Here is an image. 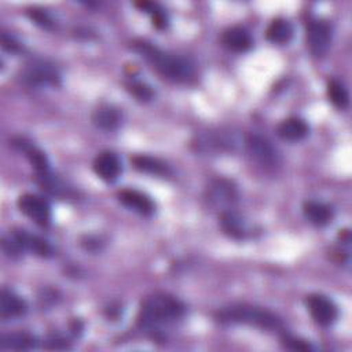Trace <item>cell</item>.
<instances>
[{"mask_svg":"<svg viewBox=\"0 0 352 352\" xmlns=\"http://www.w3.org/2000/svg\"><path fill=\"white\" fill-rule=\"evenodd\" d=\"M237 189L229 181H216L210 188V200L218 207H230L237 201Z\"/></svg>","mask_w":352,"mask_h":352,"instance_id":"11","label":"cell"},{"mask_svg":"<svg viewBox=\"0 0 352 352\" xmlns=\"http://www.w3.org/2000/svg\"><path fill=\"white\" fill-rule=\"evenodd\" d=\"M94 171L101 179L106 182H114L121 172V164L114 153L103 151L95 158Z\"/></svg>","mask_w":352,"mask_h":352,"instance_id":"9","label":"cell"},{"mask_svg":"<svg viewBox=\"0 0 352 352\" xmlns=\"http://www.w3.org/2000/svg\"><path fill=\"white\" fill-rule=\"evenodd\" d=\"M278 134L285 140H301L308 134V125L301 118H286L278 125Z\"/></svg>","mask_w":352,"mask_h":352,"instance_id":"14","label":"cell"},{"mask_svg":"<svg viewBox=\"0 0 352 352\" xmlns=\"http://www.w3.org/2000/svg\"><path fill=\"white\" fill-rule=\"evenodd\" d=\"M118 200L124 207L129 208L131 211H134L142 216L153 215L154 208H155L153 201L147 196H144L136 190H128V189L121 190L118 193Z\"/></svg>","mask_w":352,"mask_h":352,"instance_id":"10","label":"cell"},{"mask_svg":"<svg viewBox=\"0 0 352 352\" xmlns=\"http://www.w3.org/2000/svg\"><path fill=\"white\" fill-rule=\"evenodd\" d=\"M308 310L314 320L320 326H330L337 319V307L322 294H312L307 300Z\"/></svg>","mask_w":352,"mask_h":352,"instance_id":"6","label":"cell"},{"mask_svg":"<svg viewBox=\"0 0 352 352\" xmlns=\"http://www.w3.org/2000/svg\"><path fill=\"white\" fill-rule=\"evenodd\" d=\"M120 121H121L120 113L113 108H99L92 114V123L103 131L116 129Z\"/></svg>","mask_w":352,"mask_h":352,"instance_id":"18","label":"cell"},{"mask_svg":"<svg viewBox=\"0 0 352 352\" xmlns=\"http://www.w3.org/2000/svg\"><path fill=\"white\" fill-rule=\"evenodd\" d=\"M27 312V303L14 292L3 289L0 293V316L3 319L17 318Z\"/></svg>","mask_w":352,"mask_h":352,"instance_id":"12","label":"cell"},{"mask_svg":"<svg viewBox=\"0 0 352 352\" xmlns=\"http://www.w3.org/2000/svg\"><path fill=\"white\" fill-rule=\"evenodd\" d=\"M2 46L9 53H18L21 50L20 43H17L12 36H8L6 34L2 35Z\"/></svg>","mask_w":352,"mask_h":352,"instance_id":"26","label":"cell"},{"mask_svg":"<svg viewBox=\"0 0 352 352\" xmlns=\"http://www.w3.org/2000/svg\"><path fill=\"white\" fill-rule=\"evenodd\" d=\"M222 42L229 50L236 51V53H244V51L249 50L253 45L249 32L240 27L227 29L222 36Z\"/></svg>","mask_w":352,"mask_h":352,"instance_id":"13","label":"cell"},{"mask_svg":"<svg viewBox=\"0 0 352 352\" xmlns=\"http://www.w3.org/2000/svg\"><path fill=\"white\" fill-rule=\"evenodd\" d=\"M20 211L36 225L46 227L51 222V210L49 203L35 194H24L18 199Z\"/></svg>","mask_w":352,"mask_h":352,"instance_id":"4","label":"cell"},{"mask_svg":"<svg viewBox=\"0 0 352 352\" xmlns=\"http://www.w3.org/2000/svg\"><path fill=\"white\" fill-rule=\"evenodd\" d=\"M221 223L225 233L233 238H244L247 234V225L244 219L233 211H225L222 214Z\"/></svg>","mask_w":352,"mask_h":352,"instance_id":"17","label":"cell"},{"mask_svg":"<svg viewBox=\"0 0 352 352\" xmlns=\"http://www.w3.org/2000/svg\"><path fill=\"white\" fill-rule=\"evenodd\" d=\"M284 344H285L286 348L293 349V351H308V349H311V347L308 344H305L304 341L297 340L294 337H285Z\"/></svg>","mask_w":352,"mask_h":352,"instance_id":"25","label":"cell"},{"mask_svg":"<svg viewBox=\"0 0 352 352\" xmlns=\"http://www.w3.org/2000/svg\"><path fill=\"white\" fill-rule=\"evenodd\" d=\"M247 146L252 157L263 166L273 168L279 164V155L271 142L262 135H251L247 139Z\"/></svg>","mask_w":352,"mask_h":352,"instance_id":"5","label":"cell"},{"mask_svg":"<svg viewBox=\"0 0 352 352\" xmlns=\"http://www.w3.org/2000/svg\"><path fill=\"white\" fill-rule=\"evenodd\" d=\"M303 211H304V216L308 219V222H311L315 226H325L331 219L330 210L320 203L308 201L304 204Z\"/></svg>","mask_w":352,"mask_h":352,"instance_id":"19","label":"cell"},{"mask_svg":"<svg viewBox=\"0 0 352 352\" xmlns=\"http://www.w3.org/2000/svg\"><path fill=\"white\" fill-rule=\"evenodd\" d=\"M331 40V32L326 23L314 21L307 29V43L311 53L315 57H322L326 54Z\"/></svg>","mask_w":352,"mask_h":352,"instance_id":"8","label":"cell"},{"mask_svg":"<svg viewBox=\"0 0 352 352\" xmlns=\"http://www.w3.org/2000/svg\"><path fill=\"white\" fill-rule=\"evenodd\" d=\"M131 92L139 99V101H149L153 98V91L150 87L142 83H135L131 86Z\"/></svg>","mask_w":352,"mask_h":352,"instance_id":"24","label":"cell"},{"mask_svg":"<svg viewBox=\"0 0 352 352\" xmlns=\"http://www.w3.org/2000/svg\"><path fill=\"white\" fill-rule=\"evenodd\" d=\"M132 161L139 171L153 173V175H168L169 173L168 166L157 158H153L149 155H136L132 158Z\"/></svg>","mask_w":352,"mask_h":352,"instance_id":"21","label":"cell"},{"mask_svg":"<svg viewBox=\"0 0 352 352\" xmlns=\"http://www.w3.org/2000/svg\"><path fill=\"white\" fill-rule=\"evenodd\" d=\"M185 312V305L169 294H154L149 297L139 314V325L144 329L155 330L179 319Z\"/></svg>","mask_w":352,"mask_h":352,"instance_id":"2","label":"cell"},{"mask_svg":"<svg viewBox=\"0 0 352 352\" xmlns=\"http://www.w3.org/2000/svg\"><path fill=\"white\" fill-rule=\"evenodd\" d=\"M18 231V236H20V240L23 242V247L25 249V252H32L40 257H49L53 255V248L50 247V244L38 237V236H32L24 230H17Z\"/></svg>","mask_w":352,"mask_h":352,"instance_id":"15","label":"cell"},{"mask_svg":"<svg viewBox=\"0 0 352 352\" xmlns=\"http://www.w3.org/2000/svg\"><path fill=\"white\" fill-rule=\"evenodd\" d=\"M292 36H293V28L290 23L282 18L274 20L266 32L267 40L275 45H285L292 39Z\"/></svg>","mask_w":352,"mask_h":352,"instance_id":"16","label":"cell"},{"mask_svg":"<svg viewBox=\"0 0 352 352\" xmlns=\"http://www.w3.org/2000/svg\"><path fill=\"white\" fill-rule=\"evenodd\" d=\"M327 95L330 102L338 109H345L349 103V95L345 86L337 80H331L327 84Z\"/></svg>","mask_w":352,"mask_h":352,"instance_id":"22","label":"cell"},{"mask_svg":"<svg viewBox=\"0 0 352 352\" xmlns=\"http://www.w3.org/2000/svg\"><path fill=\"white\" fill-rule=\"evenodd\" d=\"M35 345V338L27 333L6 334L2 337V341H0V347L3 349H31Z\"/></svg>","mask_w":352,"mask_h":352,"instance_id":"20","label":"cell"},{"mask_svg":"<svg viewBox=\"0 0 352 352\" xmlns=\"http://www.w3.org/2000/svg\"><path fill=\"white\" fill-rule=\"evenodd\" d=\"M134 49L166 79L173 81H188L194 75V65L186 58L164 53L146 42L135 43Z\"/></svg>","mask_w":352,"mask_h":352,"instance_id":"1","label":"cell"},{"mask_svg":"<svg viewBox=\"0 0 352 352\" xmlns=\"http://www.w3.org/2000/svg\"><path fill=\"white\" fill-rule=\"evenodd\" d=\"M222 320L236 322V323H247L252 326H257L267 330H281L284 327L279 316L273 314L268 310L253 307V305H233L223 310L219 314Z\"/></svg>","mask_w":352,"mask_h":352,"instance_id":"3","label":"cell"},{"mask_svg":"<svg viewBox=\"0 0 352 352\" xmlns=\"http://www.w3.org/2000/svg\"><path fill=\"white\" fill-rule=\"evenodd\" d=\"M31 20L38 24L39 27L45 28V29H53L54 28V21L51 18V16L46 12V10H42V9H31L28 12Z\"/></svg>","mask_w":352,"mask_h":352,"instance_id":"23","label":"cell"},{"mask_svg":"<svg viewBox=\"0 0 352 352\" xmlns=\"http://www.w3.org/2000/svg\"><path fill=\"white\" fill-rule=\"evenodd\" d=\"M23 77L31 86H57L60 83L58 71L47 62H34L24 71Z\"/></svg>","mask_w":352,"mask_h":352,"instance_id":"7","label":"cell"}]
</instances>
